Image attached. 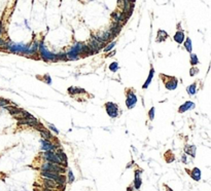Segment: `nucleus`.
<instances>
[{
  "instance_id": "obj_1",
  "label": "nucleus",
  "mask_w": 211,
  "mask_h": 191,
  "mask_svg": "<svg viewBox=\"0 0 211 191\" xmlns=\"http://www.w3.org/2000/svg\"><path fill=\"white\" fill-rule=\"evenodd\" d=\"M38 51H39V55L40 57H41V59L46 61V62H56V61H57V56H56V53H51V51L44 46L43 40H41V41L38 43Z\"/></svg>"
},
{
  "instance_id": "obj_2",
  "label": "nucleus",
  "mask_w": 211,
  "mask_h": 191,
  "mask_svg": "<svg viewBox=\"0 0 211 191\" xmlns=\"http://www.w3.org/2000/svg\"><path fill=\"white\" fill-rule=\"evenodd\" d=\"M82 46H84V43H82V42H76L74 45L69 49L68 53H66V59L72 60V61L77 60L78 58H79V56H82Z\"/></svg>"
},
{
  "instance_id": "obj_3",
  "label": "nucleus",
  "mask_w": 211,
  "mask_h": 191,
  "mask_svg": "<svg viewBox=\"0 0 211 191\" xmlns=\"http://www.w3.org/2000/svg\"><path fill=\"white\" fill-rule=\"evenodd\" d=\"M41 176L44 177L46 179H51L53 181H55L57 184L61 186H64L65 183H66V178L65 176L63 175H60V174H55V173H51V172H44L42 171L41 172Z\"/></svg>"
},
{
  "instance_id": "obj_4",
  "label": "nucleus",
  "mask_w": 211,
  "mask_h": 191,
  "mask_svg": "<svg viewBox=\"0 0 211 191\" xmlns=\"http://www.w3.org/2000/svg\"><path fill=\"white\" fill-rule=\"evenodd\" d=\"M41 170L44 171V172H51V173H55V174H60V175H63L65 173V168L56 165V163L50 162V161L44 162L41 167Z\"/></svg>"
},
{
  "instance_id": "obj_5",
  "label": "nucleus",
  "mask_w": 211,
  "mask_h": 191,
  "mask_svg": "<svg viewBox=\"0 0 211 191\" xmlns=\"http://www.w3.org/2000/svg\"><path fill=\"white\" fill-rule=\"evenodd\" d=\"M103 45H104V43L100 42L99 40L96 38L95 34H92L91 38H90V40H89V42H87V46H89L90 49L93 51V53H98V51H99L100 49L103 48Z\"/></svg>"
},
{
  "instance_id": "obj_6",
  "label": "nucleus",
  "mask_w": 211,
  "mask_h": 191,
  "mask_svg": "<svg viewBox=\"0 0 211 191\" xmlns=\"http://www.w3.org/2000/svg\"><path fill=\"white\" fill-rule=\"evenodd\" d=\"M161 78L164 79V83H165L166 89H169V91H174L177 87V85H178V80L175 77H171V76L168 75H162L161 74Z\"/></svg>"
},
{
  "instance_id": "obj_7",
  "label": "nucleus",
  "mask_w": 211,
  "mask_h": 191,
  "mask_svg": "<svg viewBox=\"0 0 211 191\" xmlns=\"http://www.w3.org/2000/svg\"><path fill=\"white\" fill-rule=\"evenodd\" d=\"M137 101H138V98H137L135 91H133V89H128L127 91V100H126V105H127L128 109H132V108L135 107Z\"/></svg>"
},
{
  "instance_id": "obj_8",
  "label": "nucleus",
  "mask_w": 211,
  "mask_h": 191,
  "mask_svg": "<svg viewBox=\"0 0 211 191\" xmlns=\"http://www.w3.org/2000/svg\"><path fill=\"white\" fill-rule=\"evenodd\" d=\"M105 110H106L107 114L109 117L115 118L118 116V106L112 102L105 103Z\"/></svg>"
},
{
  "instance_id": "obj_9",
  "label": "nucleus",
  "mask_w": 211,
  "mask_h": 191,
  "mask_svg": "<svg viewBox=\"0 0 211 191\" xmlns=\"http://www.w3.org/2000/svg\"><path fill=\"white\" fill-rule=\"evenodd\" d=\"M111 18H112V21H113V23H116V24L121 25V26H122L123 24H125L126 22L128 21V20L126 19L125 15L122 12H112Z\"/></svg>"
},
{
  "instance_id": "obj_10",
  "label": "nucleus",
  "mask_w": 211,
  "mask_h": 191,
  "mask_svg": "<svg viewBox=\"0 0 211 191\" xmlns=\"http://www.w3.org/2000/svg\"><path fill=\"white\" fill-rule=\"evenodd\" d=\"M43 157H44V158H46L48 161H50V162L56 163V165H61V167H62V163H61V161H60V159L58 158V156L56 155V153H54L53 151H46V152H44ZM63 168H64V167H63Z\"/></svg>"
},
{
  "instance_id": "obj_11",
  "label": "nucleus",
  "mask_w": 211,
  "mask_h": 191,
  "mask_svg": "<svg viewBox=\"0 0 211 191\" xmlns=\"http://www.w3.org/2000/svg\"><path fill=\"white\" fill-rule=\"evenodd\" d=\"M40 143H41V148L44 150V151H53V150H56V145H54L53 143L50 142V141H46L42 139L41 141H40Z\"/></svg>"
},
{
  "instance_id": "obj_12",
  "label": "nucleus",
  "mask_w": 211,
  "mask_h": 191,
  "mask_svg": "<svg viewBox=\"0 0 211 191\" xmlns=\"http://www.w3.org/2000/svg\"><path fill=\"white\" fill-rule=\"evenodd\" d=\"M43 184H44V188H48V189L50 190H54L56 189V187H60L61 185H59V184H57L55 181H53V180L51 179H43Z\"/></svg>"
},
{
  "instance_id": "obj_13",
  "label": "nucleus",
  "mask_w": 211,
  "mask_h": 191,
  "mask_svg": "<svg viewBox=\"0 0 211 191\" xmlns=\"http://www.w3.org/2000/svg\"><path fill=\"white\" fill-rule=\"evenodd\" d=\"M173 38H174V41L176 42V43L181 44V43H183V42H185V33H183L182 30H177V32L175 33V35H174Z\"/></svg>"
},
{
  "instance_id": "obj_14",
  "label": "nucleus",
  "mask_w": 211,
  "mask_h": 191,
  "mask_svg": "<svg viewBox=\"0 0 211 191\" xmlns=\"http://www.w3.org/2000/svg\"><path fill=\"white\" fill-rule=\"evenodd\" d=\"M38 131H39L40 135H41V137L43 138V140L50 141V142H51V140H53L54 137H53V135H51V132H50V131H49V130L44 129V127H40V129L38 130Z\"/></svg>"
},
{
  "instance_id": "obj_15",
  "label": "nucleus",
  "mask_w": 211,
  "mask_h": 191,
  "mask_svg": "<svg viewBox=\"0 0 211 191\" xmlns=\"http://www.w3.org/2000/svg\"><path fill=\"white\" fill-rule=\"evenodd\" d=\"M56 155L58 156V158L60 159V161H61L62 163V167H67V156L65 155V153L63 152L62 149H58L57 151L55 152Z\"/></svg>"
},
{
  "instance_id": "obj_16",
  "label": "nucleus",
  "mask_w": 211,
  "mask_h": 191,
  "mask_svg": "<svg viewBox=\"0 0 211 191\" xmlns=\"http://www.w3.org/2000/svg\"><path fill=\"white\" fill-rule=\"evenodd\" d=\"M140 175H141V171L138 170L135 172V179H134V188L135 190H139L141 187V184H142V181H141V178H140Z\"/></svg>"
},
{
  "instance_id": "obj_17",
  "label": "nucleus",
  "mask_w": 211,
  "mask_h": 191,
  "mask_svg": "<svg viewBox=\"0 0 211 191\" xmlns=\"http://www.w3.org/2000/svg\"><path fill=\"white\" fill-rule=\"evenodd\" d=\"M193 108H195V103L190 102V101H187V102H185V104H182L180 107H179L178 111H179V113H183V112L188 111V110L193 109Z\"/></svg>"
},
{
  "instance_id": "obj_18",
  "label": "nucleus",
  "mask_w": 211,
  "mask_h": 191,
  "mask_svg": "<svg viewBox=\"0 0 211 191\" xmlns=\"http://www.w3.org/2000/svg\"><path fill=\"white\" fill-rule=\"evenodd\" d=\"M196 146L194 145H185V152L187 155H190L192 157L196 156Z\"/></svg>"
},
{
  "instance_id": "obj_19",
  "label": "nucleus",
  "mask_w": 211,
  "mask_h": 191,
  "mask_svg": "<svg viewBox=\"0 0 211 191\" xmlns=\"http://www.w3.org/2000/svg\"><path fill=\"white\" fill-rule=\"evenodd\" d=\"M190 177L195 180V181L199 182L201 180V171H200L199 168H194V170L192 172H190Z\"/></svg>"
},
{
  "instance_id": "obj_20",
  "label": "nucleus",
  "mask_w": 211,
  "mask_h": 191,
  "mask_svg": "<svg viewBox=\"0 0 211 191\" xmlns=\"http://www.w3.org/2000/svg\"><path fill=\"white\" fill-rule=\"evenodd\" d=\"M168 33L164 30H159L158 31V35H157V41L158 42H162V41H165L166 39L168 38Z\"/></svg>"
},
{
  "instance_id": "obj_21",
  "label": "nucleus",
  "mask_w": 211,
  "mask_h": 191,
  "mask_svg": "<svg viewBox=\"0 0 211 191\" xmlns=\"http://www.w3.org/2000/svg\"><path fill=\"white\" fill-rule=\"evenodd\" d=\"M110 31L114 36L118 35L121 31H122V26L118 25V24H116V23H112L111 27H110Z\"/></svg>"
},
{
  "instance_id": "obj_22",
  "label": "nucleus",
  "mask_w": 211,
  "mask_h": 191,
  "mask_svg": "<svg viewBox=\"0 0 211 191\" xmlns=\"http://www.w3.org/2000/svg\"><path fill=\"white\" fill-rule=\"evenodd\" d=\"M68 93L69 95H71L72 97H75L76 94H86V91L82 89H78V87H69Z\"/></svg>"
},
{
  "instance_id": "obj_23",
  "label": "nucleus",
  "mask_w": 211,
  "mask_h": 191,
  "mask_svg": "<svg viewBox=\"0 0 211 191\" xmlns=\"http://www.w3.org/2000/svg\"><path fill=\"white\" fill-rule=\"evenodd\" d=\"M154 69L151 68V69H150V71H149V77H147L146 81H145V83L142 85V89H147V87H149V85L150 84V82H151V80H152V77H154Z\"/></svg>"
},
{
  "instance_id": "obj_24",
  "label": "nucleus",
  "mask_w": 211,
  "mask_h": 191,
  "mask_svg": "<svg viewBox=\"0 0 211 191\" xmlns=\"http://www.w3.org/2000/svg\"><path fill=\"white\" fill-rule=\"evenodd\" d=\"M183 44H185V48L186 50H187L188 53H192V50H193V45H192V40H190V37L186 38V40H185Z\"/></svg>"
},
{
  "instance_id": "obj_25",
  "label": "nucleus",
  "mask_w": 211,
  "mask_h": 191,
  "mask_svg": "<svg viewBox=\"0 0 211 191\" xmlns=\"http://www.w3.org/2000/svg\"><path fill=\"white\" fill-rule=\"evenodd\" d=\"M186 91H187V93L190 94V96L196 95V93H197V84L196 83H192V84L190 85V86H187Z\"/></svg>"
},
{
  "instance_id": "obj_26",
  "label": "nucleus",
  "mask_w": 211,
  "mask_h": 191,
  "mask_svg": "<svg viewBox=\"0 0 211 191\" xmlns=\"http://www.w3.org/2000/svg\"><path fill=\"white\" fill-rule=\"evenodd\" d=\"M190 65H192L193 67H195L196 65H198L199 60H198V57H197L196 53H190Z\"/></svg>"
},
{
  "instance_id": "obj_27",
  "label": "nucleus",
  "mask_w": 211,
  "mask_h": 191,
  "mask_svg": "<svg viewBox=\"0 0 211 191\" xmlns=\"http://www.w3.org/2000/svg\"><path fill=\"white\" fill-rule=\"evenodd\" d=\"M118 68H120V66H118V62H113V63H111V64L109 65V70L112 71V72H116L118 70Z\"/></svg>"
},
{
  "instance_id": "obj_28",
  "label": "nucleus",
  "mask_w": 211,
  "mask_h": 191,
  "mask_svg": "<svg viewBox=\"0 0 211 191\" xmlns=\"http://www.w3.org/2000/svg\"><path fill=\"white\" fill-rule=\"evenodd\" d=\"M116 44V42L115 41H113V42H110V43L108 44L107 46H105V48H104V51L105 53H108V51H110L112 50V48H114V45Z\"/></svg>"
},
{
  "instance_id": "obj_29",
  "label": "nucleus",
  "mask_w": 211,
  "mask_h": 191,
  "mask_svg": "<svg viewBox=\"0 0 211 191\" xmlns=\"http://www.w3.org/2000/svg\"><path fill=\"white\" fill-rule=\"evenodd\" d=\"M154 111H156L154 107L150 108V110H149V119L150 120H154Z\"/></svg>"
},
{
  "instance_id": "obj_30",
  "label": "nucleus",
  "mask_w": 211,
  "mask_h": 191,
  "mask_svg": "<svg viewBox=\"0 0 211 191\" xmlns=\"http://www.w3.org/2000/svg\"><path fill=\"white\" fill-rule=\"evenodd\" d=\"M73 181H74V175H73V173L69 170L68 171V182L69 183H72Z\"/></svg>"
},
{
  "instance_id": "obj_31",
  "label": "nucleus",
  "mask_w": 211,
  "mask_h": 191,
  "mask_svg": "<svg viewBox=\"0 0 211 191\" xmlns=\"http://www.w3.org/2000/svg\"><path fill=\"white\" fill-rule=\"evenodd\" d=\"M8 103H10V102H8L7 100H5V99L0 98V107H6V106H7Z\"/></svg>"
},
{
  "instance_id": "obj_32",
  "label": "nucleus",
  "mask_w": 211,
  "mask_h": 191,
  "mask_svg": "<svg viewBox=\"0 0 211 191\" xmlns=\"http://www.w3.org/2000/svg\"><path fill=\"white\" fill-rule=\"evenodd\" d=\"M190 76H194L196 75L197 73L199 72V69L198 68H195V67H192V69H190Z\"/></svg>"
},
{
  "instance_id": "obj_33",
  "label": "nucleus",
  "mask_w": 211,
  "mask_h": 191,
  "mask_svg": "<svg viewBox=\"0 0 211 191\" xmlns=\"http://www.w3.org/2000/svg\"><path fill=\"white\" fill-rule=\"evenodd\" d=\"M49 127H50V129L51 130V131H53V132H56V134H59V131H58V130L57 129H56V127H54V125L53 124H50V123H49Z\"/></svg>"
},
{
  "instance_id": "obj_34",
  "label": "nucleus",
  "mask_w": 211,
  "mask_h": 191,
  "mask_svg": "<svg viewBox=\"0 0 211 191\" xmlns=\"http://www.w3.org/2000/svg\"><path fill=\"white\" fill-rule=\"evenodd\" d=\"M5 44H6V41H5V40H3L2 38H0V48H3L4 46H5Z\"/></svg>"
},
{
  "instance_id": "obj_35",
  "label": "nucleus",
  "mask_w": 211,
  "mask_h": 191,
  "mask_svg": "<svg viewBox=\"0 0 211 191\" xmlns=\"http://www.w3.org/2000/svg\"><path fill=\"white\" fill-rule=\"evenodd\" d=\"M44 80H46V82H48L49 84H51V77L49 75H44Z\"/></svg>"
},
{
  "instance_id": "obj_36",
  "label": "nucleus",
  "mask_w": 211,
  "mask_h": 191,
  "mask_svg": "<svg viewBox=\"0 0 211 191\" xmlns=\"http://www.w3.org/2000/svg\"><path fill=\"white\" fill-rule=\"evenodd\" d=\"M181 160H182L183 163H186V162H187V157H186V154H183V155L181 156Z\"/></svg>"
},
{
  "instance_id": "obj_37",
  "label": "nucleus",
  "mask_w": 211,
  "mask_h": 191,
  "mask_svg": "<svg viewBox=\"0 0 211 191\" xmlns=\"http://www.w3.org/2000/svg\"><path fill=\"white\" fill-rule=\"evenodd\" d=\"M114 53H115V51H113V53H109V55H108V57H112V56H113V55H114Z\"/></svg>"
},
{
  "instance_id": "obj_38",
  "label": "nucleus",
  "mask_w": 211,
  "mask_h": 191,
  "mask_svg": "<svg viewBox=\"0 0 211 191\" xmlns=\"http://www.w3.org/2000/svg\"><path fill=\"white\" fill-rule=\"evenodd\" d=\"M167 191H173V190H171V189H168Z\"/></svg>"
}]
</instances>
